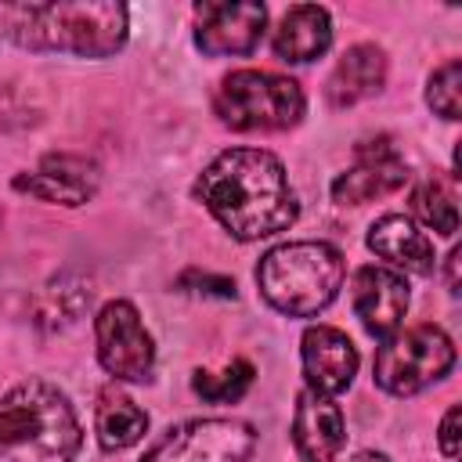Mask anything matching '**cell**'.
Here are the masks:
<instances>
[{
  "instance_id": "3957f363",
  "label": "cell",
  "mask_w": 462,
  "mask_h": 462,
  "mask_svg": "<svg viewBox=\"0 0 462 462\" xmlns=\"http://www.w3.org/2000/svg\"><path fill=\"white\" fill-rule=\"evenodd\" d=\"M83 426L65 390L25 379L0 397V462H76Z\"/></svg>"
},
{
  "instance_id": "d6986e66",
  "label": "cell",
  "mask_w": 462,
  "mask_h": 462,
  "mask_svg": "<svg viewBox=\"0 0 462 462\" xmlns=\"http://www.w3.org/2000/svg\"><path fill=\"white\" fill-rule=\"evenodd\" d=\"M411 213L437 235L451 238L458 231V206H455V195L451 188L440 180V177H426L415 191H411Z\"/></svg>"
},
{
  "instance_id": "d4e9b609",
  "label": "cell",
  "mask_w": 462,
  "mask_h": 462,
  "mask_svg": "<svg viewBox=\"0 0 462 462\" xmlns=\"http://www.w3.org/2000/svg\"><path fill=\"white\" fill-rule=\"evenodd\" d=\"M350 462H390V458H386L383 451H357Z\"/></svg>"
},
{
  "instance_id": "2e32d148",
  "label": "cell",
  "mask_w": 462,
  "mask_h": 462,
  "mask_svg": "<svg viewBox=\"0 0 462 462\" xmlns=\"http://www.w3.org/2000/svg\"><path fill=\"white\" fill-rule=\"evenodd\" d=\"M332 43V18L325 7L318 4H296L282 14L274 36H271V47L282 61H292V65H303V61H314L328 51Z\"/></svg>"
},
{
  "instance_id": "5b68a950",
  "label": "cell",
  "mask_w": 462,
  "mask_h": 462,
  "mask_svg": "<svg viewBox=\"0 0 462 462\" xmlns=\"http://www.w3.org/2000/svg\"><path fill=\"white\" fill-rule=\"evenodd\" d=\"M213 112L231 130H289L303 119L307 97L296 79L263 72V69H235L220 79L213 94Z\"/></svg>"
},
{
  "instance_id": "44dd1931",
  "label": "cell",
  "mask_w": 462,
  "mask_h": 462,
  "mask_svg": "<svg viewBox=\"0 0 462 462\" xmlns=\"http://www.w3.org/2000/svg\"><path fill=\"white\" fill-rule=\"evenodd\" d=\"M426 105L444 116V119H458L462 116V61H444L430 83H426Z\"/></svg>"
},
{
  "instance_id": "cb8c5ba5",
  "label": "cell",
  "mask_w": 462,
  "mask_h": 462,
  "mask_svg": "<svg viewBox=\"0 0 462 462\" xmlns=\"http://www.w3.org/2000/svg\"><path fill=\"white\" fill-rule=\"evenodd\" d=\"M458 263H462V249L455 245V249L448 253V289H451V292H458Z\"/></svg>"
},
{
  "instance_id": "9a60e30c",
  "label": "cell",
  "mask_w": 462,
  "mask_h": 462,
  "mask_svg": "<svg viewBox=\"0 0 462 462\" xmlns=\"http://www.w3.org/2000/svg\"><path fill=\"white\" fill-rule=\"evenodd\" d=\"M386 83V54L375 43H354L343 51V58L336 61L328 83H325V97L332 108H350L372 94H379Z\"/></svg>"
},
{
  "instance_id": "6da1fadb",
  "label": "cell",
  "mask_w": 462,
  "mask_h": 462,
  "mask_svg": "<svg viewBox=\"0 0 462 462\" xmlns=\"http://www.w3.org/2000/svg\"><path fill=\"white\" fill-rule=\"evenodd\" d=\"M199 202L217 224L238 238L256 242L296 224L300 202L278 155L263 148H227L195 180Z\"/></svg>"
},
{
  "instance_id": "5bb4252c",
  "label": "cell",
  "mask_w": 462,
  "mask_h": 462,
  "mask_svg": "<svg viewBox=\"0 0 462 462\" xmlns=\"http://www.w3.org/2000/svg\"><path fill=\"white\" fill-rule=\"evenodd\" d=\"M343 440H346V422L339 404L310 386L300 390L292 411V448L300 462H332Z\"/></svg>"
},
{
  "instance_id": "7c38bea8",
  "label": "cell",
  "mask_w": 462,
  "mask_h": 462,
  "mask_svg": "<svg viewBox=\"0 0 462 462\" xmlns=\"http://www.w3.org/2000/svg\"><path fill=\"white\" fill-rule=\"evenodd\" d=\"M350 300H354V310H357L361 325L368 328V336L386 339V336H393L404 325V314H408V282H404L401 271L365 263V267L354 271Z\"/></svg>"
},
{
  "instance_id": "4fadbf2b",
  "label": "cell",
  "mask_w": 462,
  "mask_h": 462,
  "mask_svg": "<svg viewBox=\"0 0 462 462\" xmlns=\"http://www.w3.org/2000/svg\"><path fill=\"white\" fill-rule=\"evenodd\" d=\"M300 361L307 386L325 397L343 393L357 375V346L336 325H310L300 339Z\"/></svg>"
},
{
  "instance_id": "30bf717a",
  "label": "cell",
  "mask_w": 462,
  "mask_h": 462,
  "mask_svg": "<svg viewBox=\"0 0 462 462\" xmlns=\"http://www.w3.org/2000/svg\"><path fill=\"white\" fill-rule=\"evenodd\" d=\"M408 180V162L393 148L390 137H372L357 144V159L332 180V199L339 206H361L379 195L397 191Z\"/></svg>"
},
{
  "instance_id": "484cf974",
  "label": "cell",
  "mask_w": 462,
  "mask_h": 462,
  "mask_svg": "<svg viewBox=\"0 0 462 462\" xmlns=\"http://www.w3.org/2000/svg\"><path fill=\"white\" fill-rule=\"evenodd\" d=\"M0 224H4V213H0Z\"/></svg>"
},
{
  "instance_id": "8992f818",
  "label": "cell",
  "mask_w": 462,
  "mask_h": 462,
  "mask_svg": "<svg viewBox=\"0 0 462 462\" xmlns=\"http://www.w3.org/2000/svg\"><path fill=\"white\" fill-rule=\"evenodd\" d=\"M455 365V343L440 325H411L397 328L375 350V386L393 397H411L433 383H440Z\"/></svg>"
},
{
  "instance_id": "7402d4cb",
  "label": "cell",
  "mask_w": 462,
  "mask_h": 462,
  "mask_svg": "<svg viewBox=\"0 0 462 462\" xmlns=\"http://www.w3.org/2000/svg\"><path fill=\"white\" fill-rule=\"evenodd\" d=\"M180 289L188 292H206V296H220V300H235V282L224 274H206V271H184L177 278Z\"/></svg>"
},
{
  "instance_id": "ba28073f",
  "label": "cell",
  "mask_w": 462,
  "mask_h": 462,
  "mask_svg": "<svg viewBox=\"0 0 462 462\" xmlns=\"http://www.w3.org/2000/svg\"><path fill=\"white\" fill-rule=\"evenodd\" d=\"M97 361L112 379L148 383L155 375V343L130 300H108L94 318Z\"/></svg>"
},
{
  "instance_id": "52a82bcc",
  "label": "cell",
  "mask_w": 462,
  "mask_h": 462,
  "mask_svg": "<svg viewBox=\"0 0 462 462\" xmlns=\"http://www.w3.org/2000/svg\"><path fill=\"white\" fill-rule=\"evenodd\" d=\"M256 448V430L245 419H188L170 426L141 462H245Z\"/></svg>"
},
{
  "instance_id": "e0dca14e",
  "label": "cell",
  "mask_w": 462,
  "mask_h": 462,
  "mask_svg": "<svg viewBox=\"0 0 462 462\" xmlns=\"http://www.w3.org/2000/svg\"><path fill=\"white\" fill-rule=\"evenodd\" d=\"M368 249L383 260H390L401 271L430 274L433 271V242L415 227L404 213H386L368 227Z\"/></svg>"
},
{
  "instance_id": "9c48e42d",
  "label": "cell",
  "mask_w": 462,
  "mask_h": 462,
  "mask_svg": "<svg viewBox=\"0 0 462 462\" xmlns=\"http://www.w3.org/2000/svg\"><path fill=\"white\" fill-rule=\"evenodd\" d=\"M267 25V7L253 0L199 4L195 7V47L209 58L249 54Z\"/></svg>"
},
{
  "instance_id": "ffe728a7",
  "label": "cell",
  "mask_w": 462,
  "mask_h": 462,
  "mask_svg": "<svg viewBox=\"0 0 462 462\" xmlns=\"http://www.w3.org/2000/svg\"><path fill=\"white\" fill-rule=\"evenodd\" d=\"M253 365L245 361V357H235L224 372H195L191 375V390L202 397V401H209V404H231V401H238V397H245V390L253 386Z\"/></svg>"
},
{
  "instance_id": "ac0fdd59",
  "label": "cell",
  "mask_w": 462,
  "mask_h": 462,
  "mask_svg": "<svg viewBox=\"0 0 462 462\" xmlns=\"http://www.w3.org/2000/svg\"><path fill=\"white\" fill-rule=\"evenodd\" d=\"M94 430H97V444L105 451H126L134 448L144 430H148V415L116 386L101 390L97 397V411H94Z\"/></svg>"
},
{
  "instance_id": "603a6c76",
  "label": "cell",
  "mask_w": 462,
  "mask_h": 462,
  "mask_svg": "<svg viewBox=\"0 0 462 462\" xmlns=\"http://www.w3.org/2000/svg\"><path fill=\"white\" fill-rule=\"evenodd\" d=\"M458 404H451L448 408V415H444V422H440V451L448 455V458H458Z\"/></svg>"
},
{
  "instance_id": "277c9868",
  "label": "cell",
  "mask_w": 462,
  "mask_h": 462,
  "mask_svg": "<svg viewBox=\"0 0 462 462\" xmlns=\"http://www.w3.org/2000/svg\"><path fill=\"white\" fill-rule=\"evenodd\" d=\"M343 253L328 242H282L256 263L260 296L289 318L321 314L343 289Z\"/></svg>"
},
{
  "instance_id": "8fae6325",
  "label": "cell",
  "mask_w": 462,
  "mask_h": 462,
  "mask_svg": "<svg viewBox=\"0 0 462 462\" xmlns=\"http://www.w3.org/2000/svg\"><path fill=\"white\" fill-rule=\"evenodd\" d=\"M97 184H101L97 162L87 159V155H72V152L43 155L32 173L14 177V191H25L40 202H58V206L90 202L97 195Z\"/></svg>"
},
{
  "instance_id": "7a4b0ae2",
  "label": "cell",
  "mask_w": 462,
  "mask_h": 462,
  "mask_svg": "<svg viewBox=\"0 0 462 462\" xmlns=\"http://www.w3.org/2000/svg\"><path fill=\"white\" fill-rule=\"evenodd\" d=\"M0 32L29 51H61L79 58H108L123 51L130 11L123 4H7Z\"/></svg>"
}]
</instances>
